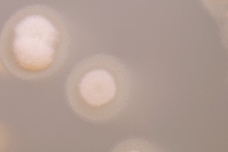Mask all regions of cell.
<instances>
[{
  "label": "cell",
  "instance_id": "2",
  "mask_svg": "<svg viewBox=\"0 0 228 152\" xmlns=\"http://www.w3.org/2000/svg\"><path fill=\"white\" fill-rule=\"evenodd\" d=\"M108 56L97 54L76 65L65 85L70 107L85 120L99 123L108 120L118 110L117 68Z\"/></svg>",
  "mask_w": 228,
  "mask_h": 152
},
{
  "label": "cell",
  "instance_id": "1",
  "mask_svg": "<svg viewBox=\"0 0 228 152\" xmlns=\"http://www.w3.org/2000/svg\"><path fill=\"white\" fill-rule=\"evenodd\" d=\"M58 16L48 6L24 7L6 22L0 38L3 64L12 74L25 80L44 78L63 66L68 46L62 40Z\"/></svg>",
  "mask_w": 228,
  "mask_h": 152
}]
</instances>
